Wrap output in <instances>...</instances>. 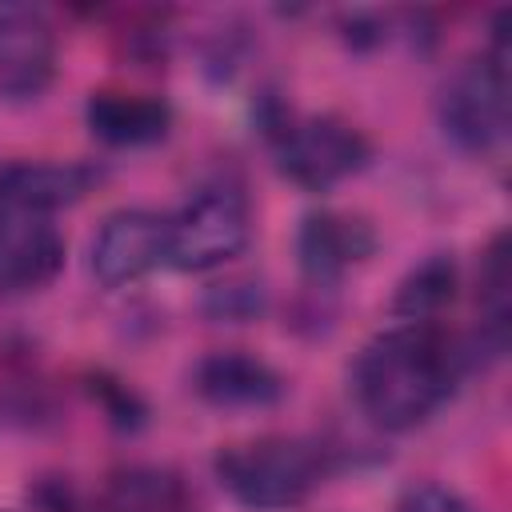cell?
<instances>
[{"label": "cell", "instance_id": "obj_9", "mask_svg": "<svg viewBox=\"0 0 512 512\" xmlns=\"http://www.w3.org/2000/svg\"><path fill=\"white\" fill-rule=\"evenodd\" d=\"M192 388L204 404H212L220 412L272 408L288 392L284 376L268 360H260L256 352H244V348H220V352L200 356V364L192 368Z\"/></svg>", "mask_w": 512, "mask_h": 512}, {"label": "cell", "instance_id": "obj_10", "mask_svg": "<svg viewBox=\"0 0 512 512\" xmlns=\"http://www.w3.org/2000/svg\"><path fill=\"white\" fill-rule=\"evenodd\" d=\"M100 180L104 168L88 160H8L0 164V204L52 216L80 204Z\"/></svg>", "mask_w": 512, "mask_h": 512}, {"label": "cell", "instance_id": "obj_3", "mask_svg": "<svg viewBox=\"0 0 512 512\" xmlns=\"http://www.w3.org/2000/svg\"><path fill=\"white\" fill-rule=\"evenodd\" d=\"M508 20L512 12L500 8L488 48L464 60L436 100L444 136L472 156H488L508 140Z\"/></svg>", "mask_w": 512, "mask_h": 512}, {"label": "cell", "instance_id": "obj_15", "mask_svg": "<svg viewBox=\"0 0 512 512\" xmlns=\"http://www.w3.org/2000/svg\"><path fill=\"white\" fill-rule=\"evenodd\" d=\"M88 396L104 408V416L116 424V428H124V432H136V428H144V420H148V404L124 384V380H116L112 372H92L88 376Z\"/></svg>", "mask_w": 512, "mask_h": 512}, {"label": "cell", "instance_id": "obj_12", "mask_svg": "<svg viewBox=\"0 0 512 512\" xmlns=\"http://www.w3.org/2000/svg\"><path fill=\"white\" fill-rule=\"evenodd\" d=\"M88 132L108 148H148L160 144L172 128V108L160 96L128 88H96L84 100Z\"/></svg>", "mask_w": 512, "mask_h": 512}, {"label": "cell", "instance_id": "obj_16", "mask_svg": "<svg viewBox=\"0 0 512 512\" xmlns=\"http://www.w3.org/2000/svg\"><path fill=\"white\" fill-rule=\"evenodd\" d=\"M264 308V288L248 284V280H232V284H216L204 296V312L212 320H252Z\"/></svg>", "mask_w": 512, "mask_h": 512}, {"label": "cell", "instance_id": "obj_5", "mask_svg": "<svg viewBox=\"0 0 512 512\" xmlns=\"http://www.w3.org/2000/svg\"><path fill=\"white\" fill-rule=\"evenodd\" d=\"M372 160V140L344 116L320 112L276 128V168L304 192H328Z\"/></svg>", "mask_w": 512, "mask_h": 512}, {"label": "cell", "instance_id": "obj_13", "mask_svg": "<svg viewBox=\"0 0 512 512\" xmlns=\"http://www.w3.org/2000/svg\"><path fill=\"white\" fill-rule=\"evenodd\" d=\"M92 512H200V508L180 472L160 464H124L104 480Z\"/></svg>", "mask_w": 512, "mask_h": 512}, {"label": "cell", "instance_id": "obj_2", "mask_svg": "<svg viewBox=\"0 0 512 512\" xmlns=\"http://www.w3.org/2000/svg\"><path fill=\"white\" fill-rule=\"evenodd\" d=\"M212 472L240 508L288 512L324 484L328 456L312 440L272 432L244 444H224L212 456Z\"/></svg>", "mask_w": 512, "mask_h": 512}, {"label": "cell", "instance_id": "obj_14", "mask_svg": "<svg viewBox=\"0 0 512 512\" xmlns=\"http://www.w3.org/2000/svg\"><path fill=\"white\" fill-rule=\"evenodd\" d=\"M456 288H460V268L452 252H432L396 284L388 312L400 324H440V312L452 308Z\"/></svg>", "mask_w": 512, "mask_h": 512}, {"label": "cell", "instance_id": "obj_1", "mask_svg": "<svg viewBox=\"0 0 512 512\" xmlns=\"http://www.w3.org/2000/svg\"><path fill=\"white\" fill-rule=\"evenodd\" d=\"M468 372L464 344L440 324L380 328L352 360L348 388L356 408L384 432H408L424 424Z\"/></svg>", "mask_w": 512, "mask_h": 512}, {"label": "cell", "instance_id": "obj_17", "mask_svg": "<svg viewBox=\"0 0 512 512\" xmlns=\"http://www.w3.org/2000/svg\"><path fill=\"white\" fill-rule=\"evenodd\" d=\"M396 512H484L476 508L464 492L436 484V480H416L396 496Z\"/></svg>", "mask_w": 512, "mask_h": 512}, {"label": "cell", "instance_id": "obj_7", "mask_svg": "<svg viewBox=\"0 0 512 512\" xmlns=\"http://www.w3.org/2000/svg\"><path fill=\"white\" fill-rule=\"evenodd\" d=\"M168 264V224L148 208H116L92 236L88 268L104 288H128Z\"/></svg>", "mask_w": 512, "mask_h": 512}, {"label": "cell", "instance_id": "obj_18", "mask_svg": "<svg viewBox=\"0 0 512 512\" xmlns=\"http://www.w3.org/2000/svg\"><path fill=\"white\" fill-rule=\"evenodd\" d=\"M28 496L40 512H76V496H72L68 480H36V488H28Z\"/></svg>", "mask_w": 512, "mask_h": 512}, {"label": "cell", "instance_id": "obj_11", "mask_svg": "<svg viewBox=\"0 0 512 512\" xmlns=\"http://www.w3.org/2000/svg\"><path fill=\"white\" fill-rule=\"evenodd\" d=\"M376 244L380 240L368 220L336 212V208H320L300 220L296 260H300L304 280L324 288V284H336L352 264H364L376 252Z\"/></svg>", "mask_w": 512, "mask_h": 512}, {"label": "cell", "instance_id": "obj_8", "mask_svg": "<svg viewBox=\"0 0 512 512\" xmlns=\"http://www.w3.org/2000/svg\"><path fill=\"white\" fill-rule=\"evenodd\" d=\"M64 268V236L48 216L0 204V296L40 292Z\"/></svg>", "mask_w": 512, "mask_h": 512}, {"label": "cell", "instance_id": "obj_6", "mask_svg": "<svg viewBox=\"0 0 512 512\" xmlns=\"http://www.w3.org/2000/svg\"><path fill=\"white\" fill-rule=\"evenodd\" d=\"M56 80V28L44 8L0 0V100L28 104Z\"/></svg>", "mask_w": 512, "mask_h": 512}, {"label": "cell", "instance_id": "obj_4", "mask_svg": "<svg viewBox=\"0 0 512 512\" xmlns=\"http://www.w3.org/2000/svg\"><path fill=\"white\" fill-rule=\"evenodd\" d=\"M168 224V264L180 272H208L240 256L252 240V204L228 184L212 180L188 192V200L164 216Z\"/></svg>", "mask_w": 512, "mask_h": 512}]
</instances>
